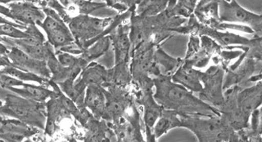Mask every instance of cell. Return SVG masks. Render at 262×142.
Listing matches in <instances>:
<instances>
[{
    "label": "cell",
    "mask_w": 262,
    "mask_h": 142,
    "mask_svg": "<svg viewBox=\"0 0 262 142\" xmlns=\"http://www.w3.org/2000/svg\"><path fill=\"white\" fill-rule=\"evenodd\" d=\"M155 88L154 98L164 109L179 115L213 117L221 115L217 109L195 97L192 92L171 80V76L160 74L152 78Z\"/></svg>",
    "instance_id": "cell-1"
},
{
    "label": "cell",
    "mask_w": 262,
    "mask_h": 142,
    "mask_svg": "<svg viewBox=\"0 0 262 142\" xmlns=\"http://www.w3.org/2000/svg\"><path fill=\"white\" fill-rule=\"evenodd\" d=\"M182 127L191 131L200 142L230 141L234 131L222 115L213 117L180 115Z\"/></svg>",
    "instance_id": "cell-2"
},
{
    "label": "cell",
    "mask_w": 262,
    "mask_h": 142,
    "mask_svg": "<svg viewBox=\"0 0 262 142\" xmlns=\"http://www.w3.org/2000/svg\"><path fill=\"white\" fill-rule=\"evenodd\" d=\"M5 104L0 107V115L10 116L24 122L39 129H45L46 124V104L26 99L19 95L7 93Z\"/></svg>",
    "instance_id": "cell-3"
},
{
    "label": "cell",
    "mask_w": 262,
    "mask_h": 142,
    "mask_svg": "<svg viewBox=\"0 0 262 142\" xmlns=\"http://www.w3.org/2000/svg\"><path fill=\"white\" fill-rule=\"evenodd\" d=\"M224 75L225 70L221 65L215 64L201 73L200 81L203 87L199 93V98L217 110L222 107L224 103Z\"/></svg>",
    "instance_id": "cell-4"
},
{
    "label": "cell",
    "mask_w": 262,
    "mask_h": 142,
    "mask_svg": "<svg viewBox=\"0 0 262 142\" xmlns=\"http://www.w3.org/2000/svg\"><path fill=\"white\" fill-rule=\"evenodd\" d=\"M219 18L221 22L245 25L253 30L255 36L261 37L262 17L238 4L236 0H219Z\"/></svg>",
    "instance_id": "cell-5"
},
{
    "label": "cell",
    "mask_w": 262,
    "mask_h": 142,
    "mask_svg": "<svg viewBox=\"0 0 262 142\" xmlns=\"http://www.w3.org/2000/svg\"><path fill=\"white\" fill-rule=\"evenodd\" d=\"M43 12L48 17L36 25L45 30L48 35V42L56 52L75 44V39L71 31L59 15L53 9H45Z\"/></svg>",
    "instance_id": "cell-6"
},
{
    "label": "cell",
    "mask_w": 262,
    "mask_h": 142,
    "mask_svg": "<svg viewBox=\"0 0 262 142\" xmlns=\"http://www.w3.org/2000/svg\"><path fill=\"white\" fill-rule=\"evenodd\" d=\"M104 93L106 107L102 120L111 124H116L125 116L128 109L136 101L127 88L117 86L104 88Z\"/></svg>",
    "instance_id": "cell-7"
},
{
    "label": "cell",
    "mask_w": 262,
    "mask_h": 142,
    "mask_svg": "<svg viewBox=\"0 0 262 142\" xmlns=\"http://www.w3.org/2000/svg\"><path fill=\"white\" fill-rule=\"evenodd\" d=\"M114 20V18L100 19L87 15H81L71 18L69 26L76 46L81 49L83 43L100 36Z\"/></svg>",
    "instance_id": "cell-8"
},
{
    "label": "cell",
    "mask_w": 262,
    "mask_h": 142,
    "mask_svg": "<svg viewBox=\"0 0 262 142\" xmlns=\"http://www.w3.org/2000/svg\"><path fill=\"white\" fill-rule=\"evenodd\" d=\"M153 88L154 86H147L142 88H137V91L135 93V101L143 107L144 129L147 141H156L153 135V127L164 109L155 101Z\"/></svg>",
    "instance_id": "cell-9"
},
{
    "label": "cell",
    "mask_w": 262,
    "mask_h": 142,
    "mask_svg": "<svg viewBox=\"0 0 262 142\" xmlns=\"http://www.w3.org/2000/svg\"><path fill=\"white\" fill-rule=\"evenodd\" d=\"M206 35L214 40L222 48L230 46H246L249 48L261 46V37L254 36L253 38H247L230 31H219L200 25L199 36Z\"/></svg>",
    "instance_id": "cell-10"
},
{
    "label": "cell",
    "mask_w": 262,
    "mask_h": 142,
    "mask_svg": "<svg viewBox=\"0 0 262 142\" xmlns=\"http://www.w3.org/2000/svg\"><path fill=\"white\" fill-rule=\"evenodd\" d=\"M9 49L7 56L14 67L23 71L34 73L46 79H51V73L46 61L31 57L17 46H9Z\"/></svg>",
    "instance_id": "cell-11"
},
{
    "label": "cell",
    "mask_w": 262,
    "mask_h": 142,
    "mask_svg": "<svg viewBox=\"0 0 262 142\" xmlns=\"http://www.w3.org/2000/svg\"><path fill=\"white\" fill-rule=\"evenodd\" d=\"M0 139L3 141H23L38 133L39 129L26 124L21 120L4 118L0 115Z\"/></svg>",
    "instance_id": "cell-12"
},
{
    "label": "cell",
    "mask_w": 262,
    "mask_h": 142,
    "mask_svg": "<svg viewBox=\"0 0 262 142\" xmlns=\"http://www.w3.org/2000/svg\"><path fill=\"white\" fill-rule=\"evenodd\" d=\"M80 74L79 80L74 84L75 90L80 95L85 94L88 86L97 85L104 87L107 82L108 69L97 62L89 63Z\"/></svg>",
    "instance_id": "cell-13"
},
{
    "label": "cell",
    "mask_w": 262,
    "mask_h": 142,
    "mask_svg": "<svg viewBox=\"0 0 262 142\" xmlns=\"http://www.w3.org/2000/svg\"><path fill=\"white\" fill-rule=\"evenodd\" d=\"M130 26L119 25L111 34V45L114 46L115 54V65L117 64H130L131 61V42L129 36Z\"/></svg>",
    "instance_id": "cell-14"
},
{
    "label": "cell",
    "mask_w": 262,
    "mask_h": 142,
    "mask_svg": "<svg viewBox=\"0 0 262 142\" xmlns=\"http://www.w3.org/2000/svg\"><path fill=\"white\" fill-rule=\"evenodd\" d=\"M237 106L242 113L250 119L251 114L254 110L261 107L262 103V83L261 81L256 82L253 86L246 88L242 87L238 90Z\"/></svg>",
    "instance_id": "cell-15"
},
{
    "label": "cell",
    "mask_w": 262,
    "mask_h": 142,
    "mask_svg": "<svg viewBox=\"0 0 262 142\" xmlns=\"http://www.w3.org/2000/svg\"><path fill=\"white\" fill-rule=\"evenodd\" d=\"M261 62L254 58L246 57L235 69L226 72L223 84L224 90L234 85L240 86L243 82H247L248 79L253 76L257 70L256 67Z\"/></svg>",
    "instance_id": "cell-16"
},
{
    "label": "cell",
    "mask_w": 262,
    "mask_h": 142,
    "mask_svg": "<svg viewBox=\"0 0 262 142\" xmlns=\"http://www.w3.org/2000/svg\"><path fill=\"white\" fill-rule=\"evenodd\" d=\"M45 104L47 111L45 134L52 136L59 129V123L62 120L64 119H71L72 115L62 105L58 93L56 96L50 98Z\"/></svg>",
    "instance_id": "cell-17"
},
{
    "label": "cell",
    "mask_w": 262,
    "mask_h": 142,
    "mask_svg": "<svg viewBox=\"0 0 262 142\" xmlns=\"http://www.w3.org/2000/svg\"><path fill=\"white\" fill-rule=\"evenodd\" d=\"M9 9L12 19L23 26L36 25L38 21H43L45 18V13L29 1L11 3Z\"/></svg>",
    "instance_id": "cell-18"
},
{
    "label": "cell",
    "mask_w": 262,
    "mask_h": 142,
    "mask_svg": "<svg viewBox=\"0 0 262 142\" xmlns=\"http://www.w3.org/2000/svg\"><path fill=\"white\" fill-rule=\"evenodd\" d=\"M201 73L202 71L200 70L196 69L183 62L171 76V80L183 86L192 93H199L202 91L203 87L200 81Z\"/></svg>",
    "instance_id": "cell-19"
},
{
    "label": "cell",
    "mask_w": 262,
    "mask_h": 142,
    "mask_svg": "<svg viewBox=\"0 0 262 142\" xmlns=\"http://www.w3.org/2000/svg\"><path fill=\"white\" fill-rule=\"evenodd\" d=\"M218 7L219 0H200L194 8L193 15L201 24L216 29L221 23Z\"/></svg>",
    "instance_id": "cell-20"
},
{
    "label": "cell",
    "mask_w": 262,
    "mask_h": 142,
    "mask_svg": "<svg viewBox=\"0 0 262 142\" xmlns=\"http://www.w3.org/2000/svg\"><path fill=\"white\" fill-rule=\"evenodd\" d=\"M84 128L86 131L84 141H111L116 137L107 122L97 120L94 115L89 119Z\"/></svg>",
    "instance_id": "cell-21"
},
{
    "label": "cell",
    "mask_w": 262,
    "mask_h": 142,
    "mask_svg": "<svg viewBox=\"0 0 262 142\" xmlns=\"http://www.w3.org/2000/svg\"><path fill=\"white\" fill-rule=\"evenodd\" d=\"M84 106L97 120H102L106 107L104 88L102 86H88L84 100Z\"/></svg>",
    "instance_id": "cell-22"
},
{
    "label": "cell",
    "mask_w": 262,
    "mask_h": 142,
    "mask_svg": "<svg viewBox=\"0 0 262 142\" xmlns=\"http://www.w3.org/2000/svg\"><path fill=\"white\" fill-rule=\"evenodd\" d=\"M0 42L6 43L10 46H17L24 51L25 54L40 60L47 61L49 56L54 52V49L48 41L42 45H30L23 43L18 39L0 37Z\"/></svg>",
    "instance_id": "cell-23"
},
{
    "label": "cell",
    "mask_w": 262,
    "mask_h": 142,
    "mask_svg": "<svg viewBox=\"0 0 262 142\" xmlns=\"http://www.w3.org/2000/svg\"><path fill=\"white\" fill-rule=\"evenodd\" d=\"M47 65L51 73V80L55 83L59 84L64 81L72 79H76L82 69L80 68H70L61 65L55 52L52 53L47 59Z\"/></svg>",
    "instance_id": "cell-24"
},
{
    "label": "cell",
    "mask_w": 262,
    "mask_h": 142,
    "mask_svg": "<svg viewBox=\"0 0 262 142\" xmlns=\"http://www.w3.org/2000/svg\"><path fill=\"white\" fill-rule=\"evenodd\" d=\"M180 127H182V123L179 113L173 110L164 108L154 126V137L157 141L169 131Z\"/></svg>",
    "instance_id": "cell-25"
},
{
    "label": "cell",
    "mask_w": 262,
    "mask_h": 142,
    "mask_svg": "<svg viewBox=\"0 0 262 142\" xmlns=\"http://www.w3.org/2000/svg\"><path fill=\"white\" fill-rule=\"evenodd\" d=\"M7 90H11L13 93L26 98V99L33 100V101L40 103H45L47 100L57 94L54 90H49L43 85L36 86L26 83L23 86V88L10 87H8Z\"/></svg>",
    "instance_id": "cell-26"
},
{
    "label": "cell",
    "mask_w": 262,
    "mask_h": 142,
    "mask_svg": "<svg viewBox=\"0 0 262 142\" xmlns=\"http://www.w3.org/2000/svg\"><path fill=\"white\" fill-rule=\"evenodd\" d=\"M154 61L158 66L164 68V72L162 73L163 74L170 76L183 63V59L171 57L161 48V46H158L155 48Z\"/></svg>",
    "instance_id": "cell-27"
},
{
    "label": "cell",
    "mask_w": 262,
    "mask_h": 142,
    "mask_svg": "<svg viewBox=\"0 0 262 142\" xmlns=\"http://www.w3.org/2000/svg\"><path fill=\"white\" fill-rule=\"evenodd\" d=\"M111 46V37L109 35L104 36L99 38L94 44L87 49L83 50L80 56L89 64L104 55Z\"/></svg>",
    "instance_id": "cell-28"
},
{
    "label": "cell",
    "mask_w": 262,
    "mask_h": 142,
    "mask_svg": "<svg viewBox=\"0 0 262 142\" xmlns=\"http://www.w3.org/2000/svg\"><path fill=\"white\" fill-rule=\"evenodd\" d=\"M170 0H141L138 6V15L151 17L162 13L167 9Z\"/></svg>",
    "instance_id": "cell-29"
},
{
    "label": "cell",
    "mask_w": 262,
    "mask_h": 142,
    "mask_svg": "<svg viewBox=\"0 0 262 142\" xmlns=\"http://www.w3.org/2000/svg\"><path fill=\"white\" fill-rule=\"evenodd\" d=\"M0 72L5 73V74L12 76V77L15 78V79L23 81V82L24 81H29V82H37L40 85L50 86L49 85L50 79L37 76V75L34 74V73L23 71V70L18 69V68H15V67L12 66V65L4 67V68Z\"/></svg>",
    "instance_id": "cell-30"
},
{
    "label": "cell",
    "mask_w": 262,
    "mask_h": 142,
    "mask_svg": "<svg viewBox=\"0 0 262 142\" xmlns=\"http://www.w3.org/2000/svg\"><path fill=\"white\" fill-rule=\"evenodd\" d=\"M57 57L58 60L60 62L61 65L70 68H80L84 69L89 63L83 59L82 57H75L70 53L63 52V51H57L55 53Z\"/></svg>",
    "instance_id": "cell-31"
},
{
    "label": "cell",
    "mask_w": 262,
    "mask_h": 142,
    "mask_svg": "<svg viewBox=\"0 0 262 142\" xmlns=\"http://www.w3.org/2000/svg\"><path fill=\"white\" fill-rule=\"evenodd\" d=\"M6 36L15 39L27 38L29 37L25 31H21L15 26L11 25H0V37Z\"/></svg>",
    "instance_id": "cell-32"
},
{
    "label": "cell",
    "mask_w": 262,
    "mask_h": 142,
    "mask_svg": "<svg viewBox=\"0 0 262 142\" xmlns=\"http://www.w3.org/2000/svg\"><path fill=\"white\" fill-rule=\"evenodd\" d=\"M216 30H219V31H236L244 32L246 34H255L253 30L249 26H245V25L236 24V23L221 22Z\"/></svg>",
    "instance_id": "cell-33"
},
{
    "label": "cell",
    "mask_w": 262,
    "mask_h": 142,
    "mask_svg": "<svg viewBox=\"0 0 262 142\" xmlns=\"http://www.w3.org/2000/svg\"><path fill=\"white\" fill-rule=\"evenodd\" d=\"M25 82L19 79H15L12 76L0 72V87L3 89H7L10 87H23Z\"/></svg>",
    "instance_id": "cell-34"
},
{
    "label": "cell",
    "mask_w": 262,
    "mask_h": 142,
    "mask_svg": "<svg viewBox=\"0 0 262 142\" xmlns=\"http://www.w3.org/2000/svg\"><path fill=\"white\" fill-rule=\"evenodd\" d=\"M77 4L79 7L80 13L84 15H88L93 11L106 6L104 3H92V2L84 1V0H79L77 2Z\"/></svg>",
    "instance_id": "cell-35"
},
{
    "label": "cell",
    "mask_w": 262,
    "mask_h": 142,
    "mask_svg": "<svg viewBox=\"0 0 262 142\" xmlns=\"http://www.w3.org/2000/svg\"><path fill=\"white\" fill-rule=\"evenodd\" d=\"M11 65H12V63L8 56L0 54V67L11 66Z\"/></svg>",
    "instance_id": "cell-36"
},
{
    "label": "cell",
    "mask_w": 262,
    "mask_h": 142,
    "mask_svg": "<svg viewBox=\"0 0 262 142\" xmlns=\"http://www.w3.org/2000/svg\"><path fill=\"white\" fill-rule=\"evenodd\" d=\"M0 13L3 15H6V16L9 17V18H12V15H11L10 10L7 8L4 7V6H0Z\"/></svg>",
    "instance_id": "cell-37"
},
{
    "label": "cell",
    "mask_w": 262,
    "mask_h": 142,
    "mask_svg": "<svg viewBox=\"0 0 262 142\" xmlns=\"http://www.w3.org/2000/svg\"><path fill=\"white\" fill-rule=\"evenodd\" d=\"M9 46H6V45L0 43V54H3V55H7V54H9Z\"/></svg>",
    "instance_id": "cell-38"
},
{
    "label": "cell",
    "mask_w": 262,
    "mask_h": 142,
    "mask_svg": "<svg viewBox=\"0 0 262 142\" xmlns=\"http://www.w3.org/2000/svg\"><path fill=\"white\" fill-rule=\"evenodd\" d=\"M12 1H20V0H0V3H4V4H7V3H10ZM24 1H33V0H24Z\"/></svg>",
    "instance_id": "cell-39"
},
{
    "label": "cell",
    "mask_w": 262,
    "mask_h": 142,
    "mask_svg": "<svg viewBox=\"0 0 262 142\" xmlns=\"http://www.w3.org/2000/svg\"><path fill=\"white\" fill-rule=\"evenodd\" d=\"M3 101H1V99H0V107H1L2 105H3Z\"/></svg>",
    "instance_id": "cell-40"
},
{
    "label": "cell",
    "mask_w": 262,
    "mask_h": 142,
    "mask_svg": "<svg viewBox=\"0 0 262 142\" xmlns=\"http://www.w3.org/2000/svg\"><path fill=\"white\" fill-rule=\"evenodd\" d=\"M225 1H227V2H230V1H231V0H225Z\"/></svg>",
    "instance_id": "cell-41"
},
{
    "label": "cell",
    "mask_w": 262,
    "mask_h": 142,
    "mask_svg": "<svg viewBox=\"0 0 262 142\" xmlns=\"http://www.w3.org/2000/svg\"><path fill=\"white\" fill-rule=\"evenodd\" d=\"M3 141V140L0 139V142Z\"/></svg>",
    "instance_id": "cell-42"
}]
</instances>
